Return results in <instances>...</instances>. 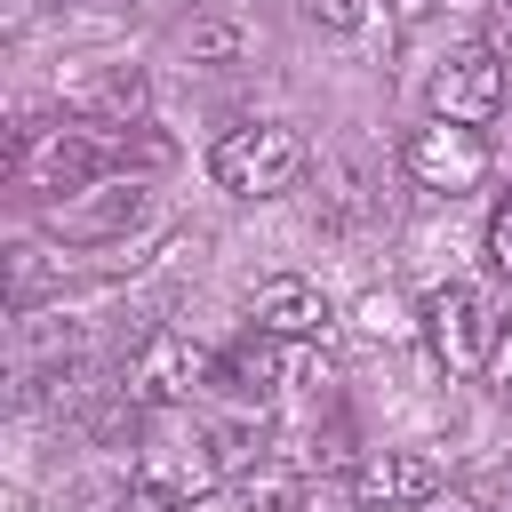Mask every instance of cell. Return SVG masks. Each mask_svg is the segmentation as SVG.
<instances>
[{
  "instance_id": "cell-3",
  "label": "cell",
  "mask_w": 512,
  "mask_h": 512,
  "mask_svg": "<svg viewBox=\"0 0 512 512\" xmlns=\"http://www.w3.org/2000/svg\"><path fill=\"white\" fill-rule=\"evenodd\" d=\"M152 216V192L128 176V184H88V192H64L48 208V232L72 240V248H96V240H128L136 224Z\"/></svg>"
},
{
  "instance_id": "cell-12",
  "label": "cell",
  "mask_w": 512,
  "mask_h": 512,
  "mask_svg": "<svg viewBox=\"0 0 512 512\" xmlns=\"http://www.w3.org/2000/svg\"><path fill=\"white\" fill-rule=\"evenodd\" d=\"M184 48H192V64H232V56H248V32L208 16V24H192V32H184Z\"/></svg>"
},
{
  "instance_id": "cell-5",
  "label": "cell",
  "mask_w": 512,
  "mask_h": 512,
  "mask_svg": "<svg viewBox=\"0 0 512 512\" xmlns=\"http://www.w3.org/2000/svg\"><path fill=\"white\" fill-rule=\"evenodd\" d=\"M400 160H408V176L424 192H472L488 176V136L464 128V120H432V128H416L400 144Z\"/></svg>"
},
{
  "instance_id": "cell-9",
  "label": "cell",
  "mask_w": 512,
  "mask_h": 512,
  "mask_svg": "<svg viewBox=\"0 0 512 512\" xmlns=\"http://www.w3.org/2000/svg\"><path fill=\"white\" fill-rule=\"evenodd\" d=\"M64 104H72L80 120H96V128H136L144 104H152V80H144L136 64H104V72H88Z\"/></svg>"
},
{
  "instance_id": "cell-1",
  "label": "cell",
  "mask_w": 512,
  "mask_h": 512,
  "mask_svg": "<svg viewBox=\"0 0 512 512\" xmlns=\"http://www.w3.org/2000/svg\"><path fill=\"white\" fill-rule=\"evenodd\" d=\"M296 168H304V144H296L288 120H240V128H224L216 152H208V176H216L224 192H240V200L288 192Z\"/></svg>"
},
{
  "instance_id": "cell-15",
  "label": "cell",
  "mask_w": 512,
  "mask_h": 512,
  "mask_svg": "<svg viewBox=\"0 0 512 512\" xmlns=\"http://www.w3.org/2000/svg\"><path fill=\"white\" fill-rule=\"evenodd\" d=\"M504 392H512V384H504Z\"/></svg>"
},
{
  "instance_id": "cell-11",
  "label": "cell",
  "mask_w": 512,
  "mask_h": 512,
  "mask_svg": "<svg viewBox=\"0 0 512 512\" xmlns=\"http://www.w3.org/2000/svg\"><path fill=\"white\" fill-rule=\"evenodd\" d=\"M272 344H280V336H264V328H256V336H240V344L216 360V384H232V392H256V400H264V392L280 384V352H272Z\"/></svg>"
},
{
  "instance_id": "cell-13",
  "label": "cell",
  "mask_w": 512,
  "mask_h": 512,
  "mask_svg": "<svg viewBox=\"0 0 512 512\" xmlns=\"http://www.w3.org/2000/svg\"><path fill=\"white\" fill-rule=\"evenodd\" d=\"M480 248H488V272H504L512 280V200L488 216V232H480Z\"/></svg>"
},
{
  "instance_id": "cell-7",
  "label": "cell",
  "mask_w": 512,
  "mask_h": 512,
  "mask_svg": "<svg viewBox=\"0 0 512 512\" xmlns=\"http://www.w3.org/2000/svg\"><path fill=\"white\" fill-rule=\"evenodd\" d=\"M200 376H216V360H208L192 336L152 328V336L136 344V360H128V400H144V408H176V400H192Z\"/></svg>"
},
{
  "instance_id": "cell-10",
  "label": "cell",
  "mask_w": 512,
  "mask_h": 512,
  "mask_svg": "<svg viewBox=\"0 0 512 512\" xmlns=\"http://www.w3.org/2000/svg\"><path fill=\"white\" fill-rule=\"evenodd\" d=\"M248 320L264 336H280V344H304V336H328V296L312 280H264L256 304H248Z\"/></svg>"
},
{
  "instance_id": "cell-6",
  "label": "cell",
  "mask_w": 512,
  "mask_h": 512,
  "mask_svg": "<svg viewBox=\"0 0 512 512\" xmlns=\"http://www.w3.org/2000/svg\"><path fill=\"white\" fill-rule=\"evenodd\" d=\"M424 104H432V120H464V128L496 120V112H504V56H496V48H456V56L432 72Z\"/></svg>"
},
{
  "instance_id": "cell-14",
  "label": "cell",
  "mask_w": 512,
  "mask_h": 512,
  "mask_svg": "<svg viewBox=\"0 0 512 512\" xmlns=\"http://www.w3.org/2000/svg\"><path fill=\"white\" fill-rule=\"evenodd\" d=\"M312 24H328V32H360V16H368V0H296Z\"/></svg>"
},
{
  "instance_id": "cell-4",
  "label": "cell",
  "mask_w": 512,
  "mask_h": 512,
  "mask_svg": "<svg viewBox=\"0 0 512 512\" xmlns=\"http://www.w3.org/2000/svg\"><path fill=\"white\" fill-rule=\"evenodd\" d=\"M424 336H432L440 368L472 376V368H488L496 320H488V304H480V288H472V280H448V288H432V296H424Z\"/></svg>"
},
{
  "instance_id": "cell-8",
  "label": "cell",
  "mask_w": 512,
  "mask_h": 512,
  "mask_svg": "<svg viewBox=\"0 0 512 512\" xmlns=\"http://www.w3.org/2000/svg\"><path fill=\"white\" fill-rule=\"evenodd\" d=\"M432 488H440V464L416 456V448H376L352 472V504L360 512H416V504H432Z\"/></svg>"
},
{
  "instance_id": "cell-16",
  "label": "cell",
  "mask_w": 512,
  "mask_h": 512,
  "mask_svg": "<svg viewBox=\"0 0 512 512\" xmlns=\"http://www.w3.org/2000/svg\"><path fill=\"white\" fill-rule=\"evenodd\" d=\"M504 512H512V504H504Z\"/></svg>"
},
{
  "instance_id": "cell-2",
  "label": "cell",
  "mask_w": 512,
  "mask_h": 512,
  "mask_svg": "<svg viewBox=\"0 0 512 512\" xmlns=\"http://www.w3.org/2000/svg\"><path fill=\"white\" fill-rule=\"evenodd\" d=\"M16 176H32L40 192H88L104 168H120V144L96 128H32V144L8 160Z\"/></svg>"
}]
</instances>
